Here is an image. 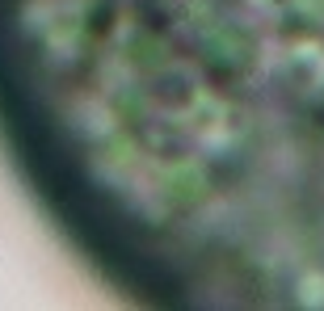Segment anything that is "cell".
I'll list each match as a JSON object with an SVG mask.
<instances>
[{"label":"cell","instance_id":"cell-1","mask_svg":"<svg viewBox=\"0 0 324 311\" xmlns=\"http://www.w3.org/2000/svg\"><path fill=\"white\" fill-rule=\"evenodd\" d=\"M0 156L143 311H324V0H0Z\"/></svg>","mask_w":324,"mask_h":311}]
</instances>
